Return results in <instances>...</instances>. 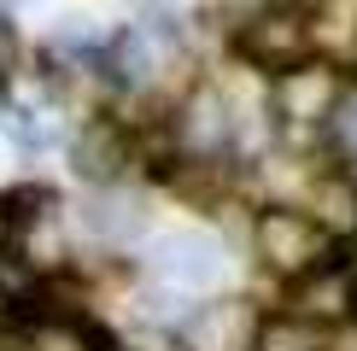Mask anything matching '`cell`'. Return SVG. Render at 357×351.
<instances>
[{"label": "cell", "mask_w": 357, "mask_h": 351, "mask_svg": "<svg viewBox=\"0 0 357 351\" xmlns=\"http://www.w3.org/2000/svg\"><path fill=\"white\" fill-rule=\"evenodd\" d=\"M153 6H176V0H153Z\"/></svg>", "instance_id": "16"}, {"label": "cell", "mask_w": 357, "mask_h": 351, "mask_svg": "<svg viewBox=\"0 0 357 351\" xmlns=\"http://www.w3.org/2000/svg\"><path fill=\"white\" fill-rule=\"evenodd\" d=\"M252 252H258V263L270 275L299 287L317 270L340 263L346 240H340L317 211H305V205H293V199H270V205H258V217H252Z\"/></svg>", "instance_id": "1"}, {"label": "cell", "mask_w": 357, "mask_h": 351, "mask_svg": "<svg viewBox=\"0 0 357 351\" xmlns=\"http://www.w3.org/2000/svg\"><path fill=\"white\" fill-rule=\"evenodd\" d=\"M252 328H258V311H252L246 299H211V304L193 311L182 345L188 351H246Z\"/></svg>", "instance_id": "8"}, {"label": "cell", "mask_w": 357, "mask_h": 351, "mask_svg": "<svg viewBox=\"0 0 357 351\" xmlns=\"http://www.w3.org/2000/svg\"><path fill=\"white\" fill-rule=\"evenodd\" d=\"M24 351H112V345L82 316H41L24 328Z\"/></svg>", "instance_id": "12"}, {"label": "cell", "mask_w": 357, "mask_h": 351, "mask_svg": "<svg viewBox=\"0 0 357 351\" xmlns=\"http://www.w3.org/2000/svg\"><path fill=\"white\" fill-rule=\"evenodd\" d=\"M6 70H18V41H12L6 18H0V77H6Z\"/></svg>", "instance_id": "13"}, {"label": "cell", "mask_w": 357, "mask_h": 351, "mask_svg": "<svg viewBox=\"0 0 357 351\" xmlns=\"http://www.w3.org/2000/svg\"><path fill=\"white\" fill-rule=\"evenodd\" d=\"M146 199L141 194H129L123 182L117 187H100L94 199L82 205V228L94 234V240H106V246H129V240H141L146 234Z\"/></svg>", "instance_id": "9"}, {"label": "cell", "mask_w": 357, "mask_h": 351, "mask_svg": "<svg viewBox=\"0 0 357 351\" xmlns=\"http://www.w3.org/2000/svg\"><path fill=\"white\" fill-rule=\"evenodd\" d=\"M176 141L193 164H222L241 141V117H234V100L222 88H193L176 111Z\"/></svg>", "instance_id": "6"}, {"label": "cell", "mask_w": 357, "mask_h": 351, "mask_svg": "<svg viewBox=\"0 0 357 351\" xmlns=\"http://www.w3.org/2000/svg\"><path fill=\"white\" fill-rule=\"evenodd\" d=\"M6 322H12V292L0 287V334H6Z\"/></svg>", "instance_id": "15"}, {"label": "cell", "mask_w": 357, "mask_h": 351, "mask_svg": "<svg viewBox=\"0 0 357 351\" xmlns=\"http://www.w3.org/2000/svg\"><path fill=\"white\" fill-rule=\"evenodd\" d=\"M234 53H241V65L264 70V77H281L317 53V18L293 0H275V6L234 24Z\"/></svg>", "instance_id": "3"}, {"label": "cell", "mask_w": 357, "mask_h": 351, "mask_svg": "<svg viewBox=\"0 0 357 351\" xmlns=\"http://www.w3.org/2000/svg\"><path fill=\"white\" fill-rule=\"evenodd\" d=\"M351 94L357 88L346 77V65L328 58V53H310L305 65L270 77V111H275V123L287 129V135H328L340 106H346Z\"/></svg>", "instance_id": "2"}, {"label": "cell", "mask_w": 357, "mask_h": 351, "mask_svg": "<svg viewBox=\"0 0 357 351\" xmlns=\"http://www.w3.org/2000/svg\"><path fill=\"white\" fill-rule=\"evenodd\" d=\"M340 270H346V281H351V299H357V234L346 240V252H340Z\"/></svg>", "instance_id": "14"}, {"label": "cell", "mask_w": 357, "mask_h": 351, "mask_svg": "<svg viewBox=\"0 0 357 351\" xmlns=\"http://www.w3.org/2000/svg\"><path fill=\"white\" fill-rule=\"evenodd\" d=\"M176 58H182V47H176L170 24H129V29H117V36L106 41V58H100V65L112 70L117 88L146 94V88H158L170 77Z\"/></svg>", "instance_id": "5"}, {"label": "cell", "mask_w": 357, "mask_h": 351, "mask_svg": "<svg viewBox=\"0 0 357 351\" xmlns=\"http://www.w3.org/2000/svg\"><path fill=\"white\" fill-rule=\"evenodd\" d=\"M234 258L211 228H170L153 240V275L170 292H217L229 281Z\"/></svg>", "instance_id": "4"}, {"label": "cell", "mask_w": 357, "mask_h": 351, "mask_svg": "<svg viewBox=\"0 0 357 351\" xmlns=\"http://www.w3.org/2000/svg\"><path fill=\"white\" fill-rule=\"evenodd\" d=\"M246 351H334V345H328V328H317L293 311H275V316H258Z\"/></svg>", "instance_id": "11"}, {"label": "cell", "mask_w": 357, "mask_h": 351, "mask_svg": "<svg viewBox=\"0 0 357 351\" xmlns=\"http://www.w3.org/2000/svg\"><path fill=\"white\" fill-rule=\"evenodd\" d=\"M293 316L317 322V328H346V322H357V299H351V281L340 263H328V270H317L310 281L293 287Z\"/></svg>", "instance_id": "10"}, {"label": "cell", "mask_w": 357, "mask_h": 351, "mask_svg": "<svg viewBox=\"0 0 357 351\" xmlns=\"http://www.w3.org/2000/svg\"><path fill=\"white\" fill-rule=\"evenodd\" d=\"M70 170H77L88 187H117L135 170V135H129V123H117V117H88L77 135H70Z\"/></svg>", "instance_id": "7"}]
</instances>
